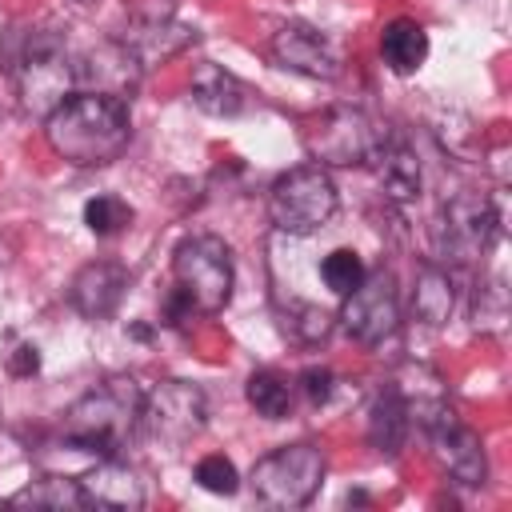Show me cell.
Masks as SVG:
<instances>
[{
	"mask_svg": "<svg viewBox=\"0 0 512 512\" xmlns=\"http://www.w3.org/2000/svg\"><path fill=\"white\" fill-rule=\"evenodd\" d=\"M44 136L60 160L76 168H104L120 160V152L132 140L128 100H116L104 92H72L44 120Z\"/></svg>",
	"mask_w": 512,
	"mask_h": 512,
	"instance_id": "6da1fadb",
	"label": "cell"
},
{
	"mask_svg": "<svg viewBox=\"0 0 512 512\" xmlns=\"http://www.w3.org/2000/svg\"><path fill=\"white\" fill-rule=\"evenodd\" d=\"M140 400L144 388L132 376L100 380L64 412V444L92 460L116 456L124 436L140 424Z\"/></svg>",
	"mask_w": 512,
	"mask_h": 512,
	"instance_id": "7a4b0ae2",
	"label": "cell"
},
{
	"mask_svg": "<svg viewBox=\"0 0 512 512\" xmlns=\"http://www.w3.org/2000/svg\"><path fill=\"white\" fill-rule=\"evenodd\" d=\"M16 88H20V108L36 120H48L76 88V64L64 48V36L52 28H28L16 56Z\"/></svg>",
	"mask_w": 512,
	"mask_h": 512,
	"instance_id": "3957f363",
	"label": "cell"
},
{
	"mask_svg": "<svg viewBox=\"0 0 512 512\" xmlns=\"http://www.w3.org/2000/svg\"><path fill=\"white\" fill-rule=\"evenodd\" d=\"M172 280H176L172 288H180L200 316H216L232 300V284H236L232 248L212 232L184 236L172 252Z\"/></svg>",
	"mask_w": 512,
	"mask_h": 512,
	"instance_id": "277c9868",
	"label": "cell"
},
{
	"mask_svg": "<svg viewBox=\"0 0 512 512\" xmlns=\"http://www.w3.org/2000/svg\"><path fill=\"white\" fill-rule=\"evenodd\" d=\"M500 232V212L492 204V196L484 192H456L440 204L436 220H432V248L440 264H476L492 240Z\"/></svg>",
	"mask_w": 512,
	"mask_h": 512,
	"instance_id": "5b68a950",
	"label": "cell"
},
{
	"mask_svg": "<svg viewBox=\"0 0 512 512\" xmlns=\"http://www.w3.org/2000/svg\"><path fill=\"white\" fill-rule=\"evenodd\" d=\"M324 448L312 440H296L284 448H272L252 464V492L268 508H304L324 480Z\"/></svg>",
	"mask_w": 512,
	"mask_h": 512,
	"instance_id": "8992f818",
	"label": "cell"
},
{
	"mask_svg": "<svg viewBox=\"0 0 512 512\" xmlns=\"http://www.w3.org/2000/svg\"><path fill=\"white\" fill-rule=\"evenodd\" d=\"M336 184L324 172V164H300L276 176L268 188V216L288 236H312L336 216Z\"/></svg>",
	"mask_w": 512,
	"mask_h": 512,
	"instance_id": "52a82bcc",
	"label": "cell"
},
{
	"mask_svg": "<svg viewBox=\"0 0 512 512\" xmlns=\"http://www.w3.org/2000/svg\"><path fill=\"white\" fill-rule=\"evenodd\" d=\"M208 424V396L188 380H160L140 400V428L160 444H188Z\"/></svg>",
	"mask_w": 512,
	"mask_h": 512,
	"instance_id": "ba28073f",
	"label": "cell"
},
{
	"mask_svg": "<svg viewBox=\"0 0 512 512\" xmlns=\"http://www.w3.org/2000/svg\"><path fill=\"white\" fill-rule=\"evenodd\" d=\"M344 332L364 344V348H376L384 344L396 328H400V296H396V280L388 268H376V272H364V280L344 292V304H340V316Z\"/></svg>",
	"mask_w": 512,
	"mask_h": 512,
	"instance_id": "9c48e42d",
	"label": "cell"
},
{
	"mask_svg": "<svg viewBox=\"0 0 512 512\" xmlns=\"http://www.w3.org/2000/svg\"><path fill=\"white\" fill-rule=\"evenodd\" d=\"M384 132L388 128H380L360 108H332L308 132V152L316 156V164H332V168L368 164L372 152H376V144L384 140Z\"/></svg>",
	"mask_w": 512,
	"mask_h": 512,
	"instance_id": "30bf717a",
	"label": "cell"
},
{
	"mask_svg": "<svg viewBox=\"0 0 512 512\" xmlns=\"http://www.w3.org/2000/svg\"><path fill=\"white\" fill-rule=\"evenodd\" d=\"M272 56L280 68L308 80H336L344 72V48L304 20H288L272 32Z\"/></svg>",
	"mask_w": 512,
	"mask_h": 512,
	"instance_id": "8fae6325",
	"label": "cell"
},
{
	"mask_svg": "<svg viewBox=\"0 0 512 512\" xmlns=\"http://www.w3.org/2000/svg\"><path fill=\"white\" fill-rule=\"evenodd\" d=\"M72 64H76V84L84 92H104L116 100H132L144 76V64L128 48V40H96L92 48L72 56Z\"/></svg>",
	"mask_w": 512,
	"mask_h": 512,
	"instance_id": "7c38bea8",
	"label": "cell"
},
{
	"mask_svg": "<svg viewBox=\"0 0 512 512\" xmlns=\"http://www.w3.org/2000/svg\"><path fill=\"white\" fill-rule=\"evenodd\" d=\"M428 444H432V460L436 468L464 488H480L488 480V456H484V440L464 428L460 420H444L436 428H428Z\"/></svg>",
	"mask_w": 512,
	"mask_h": 512,
	"instance_id": "4fadbf2b",
	"label": "cell"
},
{
	"mask_svg": "<svg viewBox=\"0 0 512 512\" xmlns=\"http://www.w3.org/2000/svg\"><path fill=\"white\" fill-rule=\"evenodd\" d=\"M128 284H132V276L120 260H92L72 276L68 304L84 320H108L120 308V300L128 296Z\"/></svg>",
	"mask_w": 512,
	"mask_h": 512,
	"instance_id": "5bb4252c",
	"label": "cell"
},
{
	"mask_svg": "<svg viewBox=\"0 0 512 512\" xmlns=\"http://www.w3.org/2000/svg\"><path fill=\"white\" fill-rule=\"evenodd\" d=\"M76 480L84 488L88 508H112V512H136V508H144V480H140V472L128 468L116 456L92 460V468H84Z\"/></svg>",
	"mask_w": 512,
	"mask_h": 512,
	"instance_id": "9a60e30c",
	"label": "cell"
},
{
	"mask_svg": "<svg viewBox=\"0 0 512 512\" xmlns=\"http://www.w3.org/2000/svg\"><path fill=\"white\" fill-rule=\"evenodd\" d=\"M368 168L376 172V184L392 204H412L420 196V160L400 136L384 132V140L376 144Z\"/></svg>",
	"mask_w": 512,
	"mask_h": 512,
	"instance_id": "2e32d148",
	"label": "cell"
},
{
	"mask_svg": "<svg viewBox=\"0 0 512 512\" xmlns=\"http://www.w3.org/2000/svg\"><path fill=\"white\" fill-rule=\"evenodd\" d=\"M188 96H192V104L200 108V112H208V116H240L244 108H248V92H244V84L228 72V68H220V64H212V60H204V64H196L192 68V84H188Z\"/></svg>",
	"mask_w": 512,
	"mask_h": 512,
	"instance_id": "e0dca14e",
	"label": "cell"
},
{
	"mask_svg": "<svg viewBox=\"0 0 512 512\" xmlns=\"http://www.w3.org/2000/svg\"><path fill=\"white\" fill-rule=\"evenodd\" d=\"M452 308H456V280H452L448 264H440V260L420 264V272L412 280V316L428 328H440V324H448Z\"/></svg>",
	"mask_w": 512,
	"mask_h": 512,
	"instance_id": "ac0fdd59",
	"label": "cell"
},
{
	"mask_svg": "<svg viewBox=\"0 0 512 512\" xmlns=\"http://www.w3.org/2000/svg\"><path fill=\"white\" fill-rule=\"evenodd\" d=\"M404 436H408V404H404L400 388L388 384L368 408V444L380 456H396L404 448Z\"/></svg>",
	"mask_w": 512,
	"mask_h": 512,
	"instance_id": "d6986e66",
	"label": "cell"
},
{
	"mask_svg": "<svg viewBox=\"0 0 512 512\" xmlns=\"http://www.w3.org/2000/svg\"><path fill=\"white\" fill-rule=\"evenodd\" d=\"M380 56L396 76H412L428 60V32L408 16L388 20L380 32Z\"/></svg>",
	"mask_w": 512,
	"mask_h": 512,
	"instance_id": "ffe728a7",
	"label": "cell"
},
{
	"mask_svg": "<svg viewBox=\"0 0 512 512\" xmlns=\"http://www.w3.org/2000/svg\"><path fill=\"white\" fill-rule=\"evenodd\" d=\"M8 504H12V508H52V512H64V508H88L80 480H68V476H44V480H32V484H24L20 492H12Z\"/></svg>",
	"mask_w": 512,
	"mask_h": 512,
	"instance_id": "44dd1931",
	"label": "cell"
},
{
	"mask_svg": "<svg viewBox=\"0 0 512 512\" xmlns=\"http://www.w3.org/2000/svg\"><path fill=\"white\" fill-rule=\"evenodd\" d=\"M244 396H248V404L256 408V416H264V420H284V416L292 412V384H288V376H280L276 368L252 372L248 384H244Z\"/></svg>",
	"mask_w": 512,
	"mask_h": 512,
	"instance_id": "7402d4cb",
	"label": "cell"
},
{
	"mask_svg": "<svg viewBox=\"0 0 512 512\" xmlns=\"http://www.w3.org/2000/svg\"><path fill=\"white\" fill-rule=\"evenodd\" d=\"M84 224H88L92 236L108 240V236H120V232L132 224V208H128V200L104 192V196H92V200L84 204Z\"/></svg>",
	"mask_w": 512,
	"mask_h": 512,
	"instance_id": "603a6c76",
	"label": "cell"
},
{
	"mask_svg": "<svg viewBox=\"0 0 512 512\" xmlns=\"http://www.w3.org/2000/svg\"><path fill=\"white\" fill-rule=\"evenodd\" d=\"M364 260L352 252V248H336V252H328L324 260H320V280L336 292V296H344V292H352L360 280H364Z\"/></svg>",
	"mask_w": 512,
	"mask_h": 512,
	"instance_id": "cb8c5ba5",
	"label": "cell"
},
{
	"mask_svg": "<svg viewBox=\"0 0 512 512\" xmlns=\"http://www.w3.org/2000/svg\"><path fill=\"white\" fill-rule=\"evenodd\" d=\"M472 320H476V328H488V332H500L504 328V320H508V296H504V280L500 276L476 284Z\"/></svg>",
	"mask_w": 512,
	"mask_h": 512,
	"instance_id": "d4e9b609",
	"label": "cell"
},
{
	"mask_svg": "<svg viewBox=\"0 0 512 512\" xmlns=\"http://www.w3.org/2000/svg\"><path fill=\"white\" fill-rule=\"evenodd\" d=\"M196 484H200L204 492H212V496H232V492L240 488V472H236V464H232L228 456L212 452V456H204V460L196 464Z\"/></svg>",
	"mask_w": 512,
	"mask_h": 512,
	"instance_id": "484cf974",
	"label": "cell"
},
{
	"mask_svg": "<svg viewBox=\"0 0 512 512\" xmlns=\"http://www.w3.org/2000/svg\"><path fill=\"white\" fill-rule=\"evenodd\" d=\"M288 324H292V336L300 344H320V340H328V332H332L336 320L320 304H296V312L288 316Z\"/></svg>",
	"mask_w": 512,
	"mask_h": 512,
	"instance_id": "4316f807",
	"label": "cell"
},
{
	"mask_svg": "<svg viewBox=\"0 0 512 512\" xmlns=\"http://www.w3.org/2000/svg\"><path fill=\"white\" fill-rule=\"evenodd\" d=\"M124 8H128V32H148L176 20V0H124Z\"/></svg>",
	"mask_w": 512,
	"mask_h": 512,
	"instance_id": "83f0119b",
	"label": "cell"
},
{
	"mask_svg": "<svg viewBox=\"0 0 512 512\" xmlns=\"http://www.w3.org/2000/svg\"><path fill=\"white\" fill-rule=\"evenodd\" d=\"M300 388H304V396H308L312 404H324V400L332 396V388H336V376H332L324 364H308V368L300 372Z\"/></svg>",
	"mask_w": 512,
	"mask_h": 512,
	"instance_id": "f1b7e54d",
	"label": "cell"
},
{
	"mask_svg": "<svg viewBox=\"0 0 512 512\" xmlns=\"http://www.w3.org/2000/svg\"><path fill=\"white\" fill-rule=\"evenodd\" d=\"M8 372L12 376H36L40 372V348L36 344H16L12 348V356H8Z\"/></svg>",
	"mask_w": 512,
	"mask_h": 512,
	"instance_id": "f546056e",
	"label": "cell"
},
{
	"mask_svg": "<svg viewBox=\"0 0 512 512\" xmlns=\"http://www.w3.org/2000/svg\"><path fill=\"white\" fill-rule=\"evenodd\" d=\"M76 4H92V0H76Z\"/></svg>",
	"mask_w": 512,
	"mask_h": 512,
	"instance_id": "4dcf8cb0",
	"label": "cell"
}]
</instances>
